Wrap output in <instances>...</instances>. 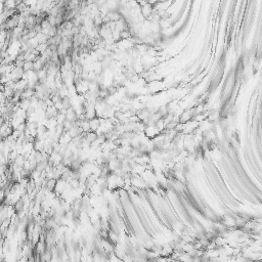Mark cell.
<instances>
[{"mask_svg":"<svg viewBox=\"0 0 262 262\" xmlns=\"http://www.w3.org/2000/svg\"><path fill=\"white\" fill-rule=\"evenodd\" d=\"M23 74H24V70L14 67V69L12 70L11 73H10V80L13 82L20 81V80H22V78H23Z\"/></svg>","mask_w":262,"mask_h":262,"instance_id":"cell-1","label":"cell"},{"mask_svg":"<svg viewBox=\"0 0 262 262\" xmlns=\"http://www.w3.org/2000/svg\"><path fill=\"white\" fill-rule=\"evenodd\" d=\"M24 72H29L33 70V61H25L24 67H23Z\"/></svg>","mask_w":262,"mask_h":262,"instance_id":"cell-2","label":"cell"}]
</instances>
